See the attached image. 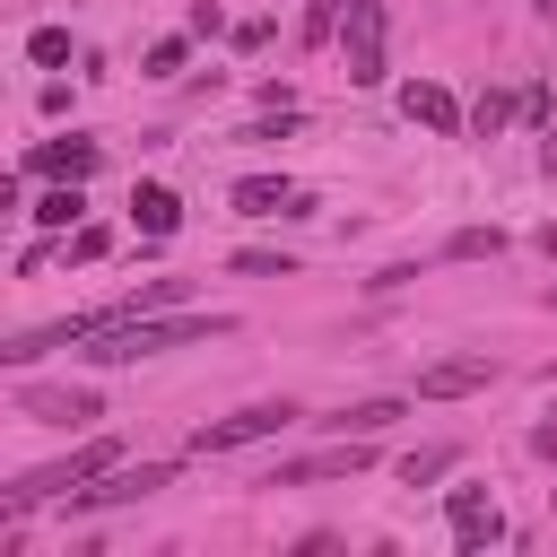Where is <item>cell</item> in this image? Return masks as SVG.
Masks as SVG:
<instances>
[{
    "label": "cell",
    "mask_w": 557,
    "mask_h": 557,
    "mask_svg": "<svg viewBox=\"0 0 557 557\" xmlns=\"http://www.w3.org/2000/svg\"><path fill=\"white\" fill-rule=\"evenodd\" d=\"M392 418H400V400H348V409H339L331 426H339V435H383Z\"/></svg>",
    "instance_id": "obj_14"
},
{
    "label": "cell",
    "mask_w": 557,
    "mask_h": 557,
    "mask_svg": "<svg viewBox=\"0 0 557 557\" xmlns=\"http://www.w3.org/2000/svg\"><path fill=\"white\" fill-rule=\"evenodd\" d=\"M548 513H557V487H548Z\"/></svg>",
    "instance_id": "obj_25"
},
{
    "label": "cell",
    "mask_w": 557,
    "mask_h": 557,
    "mask_svg": "<svg viewBox=\"0 0 557 557\" xmlns=\"http://www.w3.org/2000/svg\"><path fill=\"white\" fill-rule=\"evenodd\" d=\"M487 383H496L487 357H435V366H418V400H470Z\"/></svg>",
    "instance_id": "obj_7"
},
{
    "label": "cell",
    "mask_w": 557,
    "mask_h": 557,
    "mask_svg": "<svg viewBox=\"0 0 557 557\" xmlns=\"http://www.w3.org/2000/svg\"><path fill=\"white\" fill-rule=\"evenodd\" d=\"M26 61H35V70H61V61H70V26H35V35H26Z\"/></svg>",
    "instance_id": "obj_17"
},
{
    "label": "cell",
    "mask_w": 557,
    "mask_h": 557,
    "mask_svg": "<svg viewBox=\"0 0 557 557\" xmlns=\"http://www.w3.org/2000/svg\"><path fill=\"white\" fill-rule=\"evenodd\" d=\"M131 226H139V244H165L183 226V191L174 183H131Z\"/></svg>",
    "instance_id": "obj_10"
},
{
    "label": "cell",
    "mask_w": 557,
    "mask_h": 557,
    "mask_svg": "<svg viewBox=\"0 0 557 557\" xmlns=\"http://www.w3.org/2000/svg\"><path fill=\"white\" fill-rule=\"evenodd\" d=\"M444 470H461V444H426V453H409V461H400V487H435Z\"/></svg>",
    "instance_id": "obj_13"
},
{
    "label": "cell",
    "mask_w": 557,
    "mask_h": 557,
    "mask_svg": "<svg viewBox=\"0 0 557 557\" xmlns=\"http://www.w3.org/2000/svg\"><path fill=\"white\" fill-rule=\"evenodd\" d=\"M148 78H183V35H165V44H148Z\"/></svg>",
    "instance_id": "obj_19"
},
{
    "label": "cell",
    "mask_w": 557,
    "mask_h": 557,
    "mask_svg": "<svg viewBox=\"0 0 557 557\" xmlns=\"http://www.w3.org/2000/svg\"><path fill=\"white\" fill-rule=\"evenodd\" d=\"M157 487H174V461H113L104 479L70 487L61 505H70V513H104V505H139V496H157Z\"/></svg>",
    "instance_id": "obj_2"
},
{
    "label": "cell",
    "mask_w": 557,
    "mask_h": 557,
    "mask_svg": "<svg viewBox=\"0 0 557 557\" xmlns=\"http://www.w3.org/2000/svg\"><path fill=\"white\" fill-rule=\"evenodd\" d=\"M287 418H296L287 400H252V409H235V418H209V426H191V453H200V461H218V453H244V444L278 435Z\"/></svg>",
    "instance_id": "obj_3"
},
{
    "label": "cell",
    "mask_w": 557,
    "mask_h": 557,
    "mask_svg": "<svg viewBox=\"0 0 557 557\" xmlns=\"http://www.w3.org/2000/svg\"><path fill=\"white\" fill-rule=\"evenodd\" d=\"M444 252H453V261H496V252H505V226H461Z\"/></svg>",
    "instance_id": "obj_16"
},
{
    "label": "cell",
    "mask_w": 557,
    "mask_h": 557,
    "mask_svg": "<svg viewBox=\"0 0 557 557\" xmlns=\"http://www.w3.org/2000/svg\"><path fill=\"white\" fill-rule=\"evenodd\" d=\"M78 209H87V191H78V183H52V191H44V200H35V209H26V218H35V226H44V235H61V226H70V218H78Z\"/></svg>",
    "instance_id": "obj_12"
},
{
    "label": "cell",
    "mask_w": 557,
    "mask_h": 557,
    "mask_svg": "<svg viewBox=\"0 0 557 557\" xmlns=\"http://www.w3.org/2000/svg\"><path fill=\"white\" fill-rule=\"evenodd\" d=\"M400 113L426 122L435 139H461V131H470V113L453 104V87H435V78H409V87H400Z\"/></svg>",
    "instance_id": "obj_8"
},
{
    "label": "cell",
    "mask_w": 557,
    "mask_h": 557,
    "mask_svg": "<svg viewBox=\"0 0 557 557\" xmlns=\"http://www.w3.org/2000/svg\"><path fill=\"white\" fill-rule=\"evenodd\" d=\"M374 461V435H339L331 453H296V461H278L261 487H305V479H357Z\"/></svg>",
    "instance_id": "obj_4"
},
{
    "label": "cell",
    "mask_w": 557,
    "mask_h": 557,
    "mask_svg": "<svg viewBox=\"0 0 557 557\" xmlns=\"http://www.w3.org/2000/svg\"><path fill=\"white\" fill-rule=\"evenodd\" d=\"M17 409H26V418H44V426H96V418H104V400H96L87 383H70V392H61V383H26V392H17Z\"/></svg>",
    "instance_id": "obj_5"
},
{
    "label": "cell",
    "mask_w": 557,
    "mask_h": 557,
    "mask_svg": "<svg viewBox=\"0 0 557 557\" xmlns=\"http://www.w3.org/2000/svg\"><path fill=\"white\" fill-rule=\"evenodd\" d=\"M513 113H522V96H505V87H487V96L470 104V131H479V139H496V131H505Z\"/></svg>",
    "instance_id": "obj_15"
},
{
    "label": "cell",
    "mask_w": 557,
    "mask_h": 557,
    "mask_svg": "<svg viewBox=\"0 0 557 557\" xmlns=\"http://www.w3.org/2000/svg\"><path fill=\"white\" fill-rule=\"evenodd\" d=\"M226 200H235L244 218H313V191H296V183H278V174H244Z\"/></svg>",
    "instance_id": "obj_6"
},
{
    "label": "cell",
    "mask_w": 557,
    "mask_h": 557,
    "mask_svg": "<svg viewBox=\"0 0 557 557\" xmlns=\"http://www.w3.org/2000/svg\"><path fill=\"white\" fill-rule=\"evenodd\" d=\"M96 165H104V148L78 139V131H70V139H44V148L26 157V174H44V183H87Z\"/></svg>",
    "instance_id": "obj_9"
},
{
    "label": "cell",
    "mask_w": 557,
    "mask_h": 557,
    "mask_svg": "<svg viewBox=\"0 0 557 557\" xmlns=\"http://www.w3.org/2000/svg\"><path fill=\"white\" fill-rule=\"evenodd\" d=\"M531 453H540V461H557V418H548V426H531Z\"/></svg>",
    "instance_id": "obj_21"
},
{
    "label": "cell",
    "mask_w": 557,
    "mask_h": 557,
    "mask_svg": "<svg viewBox=\"0 0 557 557\" xmlns=\"http://www.w3.org/2000/svg\"><path fill=\"white\" fill-rule=\"evenodd\" d=\"M540 252H548V261H557V226H540Z\"/></svg>",
    "instance_id": "obj_23"
},
{
    "label": "cell",
    "mask_w": 557,
    "mask_h": 557,
    "mask_svg": "<svg viewBox=\"0 0 557 557\" xmlns=\"http://www.w3.org/2000/svg\"><path fill=\"white\" fill-rule=\"evenodd\" d=\"M235 270H244V278H296L287 252H235Z\"/></svg>",
    "instance_id": "obj_18"
},
{
    "label": "cell",
    "mask_w": 557,
    "mask_h": 557,
    "mask_svg": "<svg viewBox=\"0 0 557 557\" xmlns=\"http://www.w3.org/2000/svg\"><path fill=\"white\" fill-rule=\"evenodd\" d=\"M531 9H540V17H557V0H531Z\"/></svg>",
    "instance_id": "obj_24"
},
{
    "label": "cell",
    "mask_w": 557,
    "mask_h": 557,
    "mask_svg": "<svg viewBox=\"0 0 557 557\" xmlns=\"http://www.w3.org/2000/svg\"><path fill=\"white\" fill-rule=\"evenodd\" d=\"M383 35H392V9L383 0H348L339 9V61H348V87H383Z\"/></svg>",
    "instance_id": "obj_1"
},
{
    "label": "cell",
    "mask_w": 557,
    "mask_h": 557,
    "mask_svg": "<svg viewBox=\"0 0 557 557\" xmlns=\"http://www.w3.org/2000/svg\"><path fill=\"white\" fill-rule=\"evenodd\" d=\"M540 174H557V122L540 131Z\"/></svg>",
    "instance_id": "obj_22"
},
{
    "label": "cell",
    "mask_w": 557,
    "mask_h": 557,
    "mask_svg": "<svg viewBox=\"0 0 557 557\" xmlns=\"http://www.w3.org/2000/svg\"><path fill=\"white\" fill-rule=\"evenodd\" d=\"M104 244H113L104 226H78V235H70V261H104Z\"/></svg>",
    "instance_id": "obj_20"
},
{
    "label": "cell",
    "mask_w": 557,
    "mask_h": 557,
    "mask_svg": "<svg viewBox=\"0 0 557 557\" xmlns=\"http://www.w3.org/2000/svg\"><path fill=\"white\" fill-rule=\"evenodd\" d=\"M548 305H557V287H548Z\"/></svg>",
    "instance_id": "obj_26"
},
{
    "label": "cell",
    "mask_w": 557,
    "mask_h": 557,
    "mask_svg": "<svg viewBox=\"0 0 557 557\" xmlns=\"http://www.w3.org/2000/svg\"><path fill=\"white\" fill-rule=\"evenodd\" d=\"M453 540L461 548H496L505 540V513H496L487 487H453Z\"/></svg>",
    "instance_id": "obj_11"
}]
</instances>
